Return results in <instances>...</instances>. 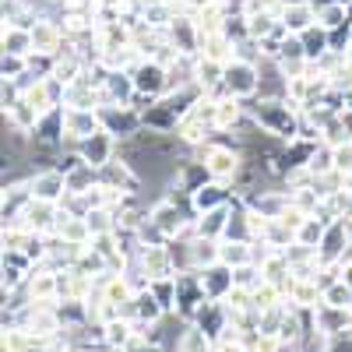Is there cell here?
<instances>
[{
	"mask_svg": "<svg viewBox=\"0 0 352 352\" xmlns=\"http://www.w3.org/2000/svg\"><path fill=\"white\" fill-rule=\"evenodd\" d=\"M226 81L236 88V92H254V67H247V64L229 67V71H226Z\"/></svg>",
	"mask_w": 352,
	"mask_h": 352,
	"instance_id": "obj_2",
	"label": "cell"
},
{
	"mask_svg": "<svg viewBox=\"0 0 352 352\" xmlns=\"http://www.w3.org/2000/svg\"><path fill=\"white\" fill-rule=\"evenodd\" d=\"M320 18H324V21H320L324 28H338V25H342V18H345V11H342V4H331V8L320 11Z\"/></svg>",
	"mask_w": 352,
	"mask_h": 352,
	"instance_id": "obj_4",
	"label": "cell"
},
{
	"mask_svg": "<svg viewBox=\"0 0 352 352\" xmlns=\"http://www.w3.org/2000/svg\"><path fill=\"white\" fill-rule=\"evenodd\" d=\"M314 4H317L320 11H324V8H331V4H338V0H314Z\"/></svg>",
	"mask_w": 352,
	"mask_h": 352,
	"instance_id": "obj_6",
	"label": "cell"
},
{
	"mask_svg": "<svg viewBox=\"0 0 352 352\" xmlns=\"http://www.w3.org/2000/svg\"><path fill=\"white\" fill-rule=\"evenodd\" d=\"M134 88L138 92H159L162 88V67L159 64H144L138 71V78H134Z\"/></svg>",
	"mask_w": 352,
	"mask_h": 352,
	"instance_id": "obj_1",
	"label": "cell"
},
{
	"mask_svg": "<svg viewBox=\"0 0 352 352\" xmlns=\"http://www.w3.org/2000/svg\"><path fill=\"white\" fill-rule=\"evenodd\" d=\"M328 50V36L324 32H307V56H314V53H324Z\"/></svg>",
	"mask_w": 352,
	"mask_h": 352,
	"instance_id": "obj_5",
	"label": "cell"
},
{
	"mask_svg": "<svg viewBox=\"0 0 352 352\" xmlns=\"http://www.w3.org/2000/svg\"><path fill=\"white\" fill-rule=\"evenodd\" d=\"M25 46H28V36L25 32H18V28H11V32H4V50L8 53H25Z\"/></svg>",
	"mask_w": 352,
	"mask_h": 352,
	"instance_id": "obj_3",
	"label": "cell"
},
{
	"mask_svg": "<svg viewBox=\"0 0 352 352\" xmlns=\"http://www.w3.org/2000/svg\"><path fill=\"white\" fill-rule=\"evenodd\" d=\"M285 4H292V8H296V4H300V0H285Z\"/></svg>",
	"mask_w": 352,
	"mask_h": 352,
	"instance_id": "obj_7",
	"label": "cell"
}]
</instances>
